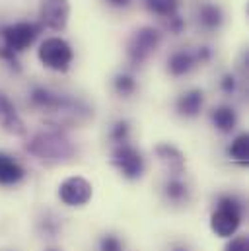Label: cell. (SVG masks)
I'll list each match as a JSON object with an SVG mask.
<instances>
[{
	"mask_svg": "<svg viewBox=\"0 0 249 251\" xmlns=\"http://www.w3.org/2000/svg\"><path fill=\"white\" fill-rule=\"evenodd\" d=\"M244 201L236 195H220L216 201V208L210 214V232L222 240H230L238 234L244 220Z\"/></svg>",
	"mask_w": 249,
	"mask_h": 251,
	"instance_id": "6da1fadb",
	"label": "cell"
},
{
	"mask_svg": "<svg viewBox=\"0 0 249 251\" xmlns=\"http://www.w3.org/2000/svg\"><path fill=\"white\" fill-rule=\"evenodd\" d=\"M27 152L31 156H35L39 162L47 164V166H55L68 162L74 156V146L70 144V140L57 132V130H47V132H39L35 134L29 144H27Z\"/></svg>",
	"mask_w": 249,
	"mask_h": 251,
	"instance_id": "7a4b0ae2",
	"label": "cell"
},
{
	"mask_svg": "<svg viewBox=\"0 0 249 251\" xmlns=\"http://www.w3.org/2000/svg\"><path fill=\"white\" fill-rule=\"evenodd\" d=\"M160 39H162V33L152 27V25H144V27H138L128 43H126V57H128V63L132 66H140L144 64L152 55L154 51L158 49L160 45Z\"/></svg>",
	"mask_w": 249,
	"mask_h": 251,
	"instance_id": "3957f363",
	"label": "cell"
},
{
	"mask_svg": "<svg viewBox=\"0 0 249 251\" xmlns=\"http://www.w3.org/2000/svg\"><path fill=\"white\" fill-rule=\"evenodd\" d=\"M111 166L123 176L128 181H136L144 176L146 172V162L144 156L138 148H134L132 144L124 142V144H117L111 152Z\"/></svg>",
	"mask_w": 249,
	"mask_h": 251,
	"instance_id": "277c9868",
	"label": "cell"
},
{
	"mask_svg": "<svg viewBox=\"0 0 249 251\" xmlns=\"http://www.w3.org/2000/svg\"><path fill=\"white\" fill-rule=\"evenodd\" d=\"M37 55L45 68L55 70V72H66L74 61V51L70 43L64 41L62 37H47L39 45Z\"/></svg>",
	"mask_w": 249,
	"mask_h": 251,
	"instance_id": "5b68a950",
	"label": "cell"
},
{
	"mask_svg": "<svg viewBox=\"0 0 249 251\" xmlns=\"http://www.w3.org/2000/svg\"><path fill=\"white\" fill-rule=\"evenodd\" d=\"M39 33H41V24H31V22L10 24L2 29L4 47L18 55V53L29 49L35 43V39L39 37Z\"/></svg>",
	"mask_w": 249,
	"mask_h": 251,
	"instance_id": "8992f818",
	"label": "cell"
},
{
	"mask_svg": "<svg viewBox=\"0 0 249 251\" xmlns=\"http://www.w3.org/2000/svg\"><path fill=\"white\" fill-rule=\"evenodd\" d=\"M92 195H94L92 183L88 179L80 177V176H72V177L64 179L59 185V199H61V202L66 204V206H72V208L88 204L92 201Z\"/></svg>",
	"mask_w": 249,
	"mask_h": 251,
	"instance_id": "52a82bcc",
	"label": "cell"
},
{
	"mask_svg": "<svg viewBox=\"0 0 249 251\" xmlns=\"http://www.w3.org/2000/svg\"><path fill=\"white\" fill-rule=\"evenodd\" d=\"M70 18V2L68 0H43L39 8L41 27L62 31Z\"/></svg>",
	"mask_w": 249,
	"mask_h": 251,
	"instance_id": "ba28073f",
	"label": "cell"
},
{
	"mask_svg": "<svg viewBox=\"0 0 249 251\" xmlns=\"http://www.w3.org/2000/svg\"><path fill=\"white\" fill-rule=\"evenodd\" d=\"M154 154L160 160V164L170 172V176H181L185 172V156L174 144L162 142L154 148Z\"/></svg>",
	"mask_w": 249,
	"mask_h": 251,
	"instance_id": "9c48e42d",
	"label": "cell"
},
{
	"mask_svg": "<svg viewBox=\"0 0 249 251\" xmlns=\"http://www.w3.org/2000/svg\"><path fill=\"white\" fill-rule=\"evenodd\" d=\"M202 105H204V92L199 90V88H191V90L183 92L175 101L177 113L185 119L197 117L202 111Z\"/></svg>",
	"mask_w": 249,
	"mask_h": 251,
	"instance_id": "30bf717a",
	"label": "cell"
},
{
	"mask_svg": "<svg viewBox=\"0 0 249 251\" xmlns=\"http://www.w3.org/2000/svg\"><path fill=\"white\" fill-rule=\"evenodd\" d=\"M24 177H25L24 166L18 160H14L10 154L0 152V185L12 187V185H18L20 181H24Z\"/></svg>",
	"mask_w": 249,
	"mask_h": 251,
	"instance_id": "8fae6325",
	"label": "cell"
},
{
	"mask_svg": "<svg viewBox=\"0 0 249 251\" xmlns=\"http://www.w3.org/2000/svg\"><path fill=\"white\" fill-rule=\"evenodd\" d=\"M0 123L8 132H12L16 136H24L25 134V125H24L22 117L18 115L14 103L4 94H0Z\"/></svg>",
	"mask_w": 249,
	"mask_h": 251,
	"instance_id": "7c38bea8",
	"label": "cell"
},
{
	"mask_svg": "<svg viewBox=\"0 0 249 251\" xmlns=\"http://www.w3.org/2000/svg\"><path fill=\"white\" fill-rule=\"evenodd\" d=\"M210 121H212V125L216 126V130L228 134L238 126V113L230 105H218V107L212 109Z\"/></svg>",
	"mask_w": 249,
	"mask_h": 251,
	"instance_id": "4fadbf2b",
	"label": "cell"
},
{
	"mask_svg": "<svg viewBox=\"0 0 249 251\" xmlns=\"http://www.w3.org/2000/svg\"><path fill=\"white\" fill-rule=\"evenodd\" d=\"M197 64L195 55H191L189 51H175L170 59H168V72L175 78H181L189 74Z\"/></svg>",
	"mask_w": 249,
	"mask_h": 251,
	"instance_id": "5bb4252c",
	"label": "cell"
},
{
	"mask_svg": "<svg viewBox=\"0 0 249 251\" xmlns=\"http://www.w3.org/2000/svg\"><path fill=\"white\" fill-rule=\"evenodd\" d=\"M189 195H191L189 185L179 176H172L164 185V197L174 204H185L189 201Z\"/></svg>",
	"mask_w": 249,
	"mask_h": 251,
	"instance_id": "9a60e30c",
	"label": "cell"
},
{
	"mask_svg": "<svg viewBox=\"0 0 249 251\" xmlns=\"http://www.w3.org/2000/svg\"><path fill=\"white\" fill-rule=\"evenodd\" d=\"M222 22H224V14H222L220 6L212 4V2H206V4L200 6V10H199V24L204 29L214 31V29H218L222 25Z\"/></svg>",
	"mask_w": 249,
	"mask_h": 251,
	"instance_id": "2e32d148",
	"label": "cell"
},
{
	"mask_svg": "<svg viewBox=\"0 0 249 251\" xmlns=\"http://www.w3.org/2000/svg\"><path fill=\"white\" fill-rule=\"evenodd\" d=\"M228 156H230V160H234V162H238V164H242V166H248L249 138L246 132L238 134V136L232 140V144L228 146Z\"/></svg>",
	"mask_w": 249,
	"mask_h": 251,
	"instance_id": "e0dca14e",
	"label": "cell"
},
{
	"mask_svg": "<svg viewBox=\"0 0 249 251\" xmlns=\"http://www.w3.org/2000/svg\"><path fill=\"white\" fill-rule=\"evenodd\" d=\"M55 100H57V94H53L51 90H47L43 86H35L29 92V103H31V107H35V109H39L43 113L53 105Z\"/></svg>",
	"mask_w": 249,
	"mask_h": 251,
	"instance_id": "ac0fdd59",
	"label": "cell"
},
{
	"mask_svg": "<svg viewBox=\"0 0 249 251\" xmlns=\"http://www.w3.org/2000/svg\"><path fill=\"white\" fill-rule=\"evenodd\" d=\"M146 8L160 18H170L177 14L179 0H146Z\"/></svg>",
	"mask_w": 249,
	"mask_h": 251,
	"instance_id": "d6986e66",
	"label": "cell"
},
{
	"mask_svg": "<svg viewBox=\"0 0 249 251\" xmlns=\"http://www.w3.org/2000/svg\"><path fill=\"white\" fill-rule=\"evenodd\" d=\"M113 90H115L121 98L132 96V94L136 92V80H134V76L128 74V72L117 74V76L113 78Z\"/></svg>",
	"mask_w": 249,
	"mask_h": 251,
	"instance_id": "ffe728a7",
	"label": "cell"
},
{
	"mask_svg": "<svg viewBox=\"0 0 249 251\" xmlns=\"http://www.w3.org/2000/svg\"><path fill=\"white\" fill-rule=\"evenodd\" d=\"M98 251H124V242L117 234H103L98 242Z\"/></svg>",
	"mask_w": 249,
	"mask_h": 251,
	"instance_id": "44dd1931",
	"label": "cell"
},
{
	"mask_svg": "<svg viewBox=\"0 0 249 251\" xmlns=\"http://www.w3.org/2000/svg\"><path fill=\"white\" fill-rule=\"evenodd\" d=\"M128 134H130V123L128 121H117L113 128H111V140L115 142V146L117 144H124L126 140H128Z\"/></svg>",
	"mask_w": 249,
	"mask_h": 251,
	"instance_id": "7402d4cb",
	"label": "cell"
},
{
	"mask_svg": "<svg viewBox=\"0 0 249 251\" xmlns=\"http://www.w3.org/2000/svg\"><path fill=\"white\" fill-rule=\"evenodd\" d=\"M224 251H249V242L246 234H236L230 238V242L226 244Z\"/></svg>",
	"mask_w": 249,
	"mask_h": 251,
	"instance_id": "603a6c76",
	"label": "cell"
},
{
	"mask_svg": "<svg viewBox=\"0 0 249 251\" xmlns=\"http://www.w3.org/2000/svg\"><path fill=\"white\" fill-rule=\"evenodd\" d=\"M220 90H222L224 94L232 96V94L238 90V80H236V76H234V74H224L222 80H220Z\"/></svg>",
	"mask_w": 249,
	"mask_h": 251,
	"instance_id": "cb8c5ba5",
	"label": "cell"
},
{
	"mask_svg": "<svg viewBox=\"0 0 249 251\" xmlns=\"http://www.w3.org/2000/svg\"><path fill=\"white\" fill-rule=\"evenodd\" d=\"M168 22H166V27L170 29V33H174V35H179L181 31H183V27H185V22L177 16V14H174V16H170V18H166Z\"/></svg>",
	"mask_w": 249,
	"mask_h": 251,
	"instance_id": "d4e9b609",
	"label": "cell"
},
{
	"mask_svg": "<svg viewBox=\"0 0 249 251\" xmlns=\"http://www.w3.org/2000/svg\"><path fill=\"white\" fill-rule=\"evenodd\" d=\"M0 59H4V61H6V63L10 64L12 68L20 70V64H18V59H16V53H12L10 49H6L4 45L0 47Z\"/></svg>",
	"mask_w": 249,
	"mask_h": 251,
	"instance_id": "484cf974",
	"label": "cell"
},
{
	"mask_svg": "<svg viewBox=\"0 0 249 251\" xmlns=\"http://www.w3.org/2000/svg\"><path fill=\"white\" fill-rule=\"evenodd\" d=\"M111 6H115V8H123V6H128L130 4V0H107Z\"/></svg>",
	"mask_w": 249,
	"mask_h": 251,
	"instance_id": "4316f807",
	"label": "cell"
},
{
	"mask_svg": "<svg viewBox=\"0 0 249 251\" xmlns=\"http://www.w3.org/2000/svg\"><path fill=\"white\" fill-rule=\"evenodd\" d=\"M170 251H189V248L183 246V244H175V246H172V250Z\"/></svg>",
	"mask_w": 249,
	"mask_h": 251,
	"instance_id": "83f0119b",
	"label": "cell"
},
{
	"mask_svg": "<svg viewBox=\"0 0 249 251\" xmlns=\"http://www.w3.org/2000/svg\"><path fill=\"white\" fill-rule=\"evenodd\" d=\"M47 251H61V250H47Z\"/></svg>",
	"mask_w": 249,
	"mask_h": 251,
	"instance_id": "f1b7e54d",
	"label": "cell"
}]
</instances>
